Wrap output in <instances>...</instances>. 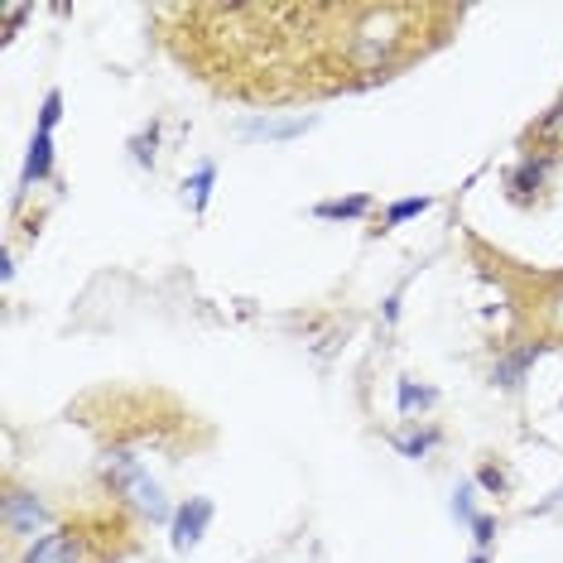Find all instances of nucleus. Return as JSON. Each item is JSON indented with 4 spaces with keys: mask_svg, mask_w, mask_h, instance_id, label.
Masks as SVG:
<instances>
[{
    "mask_svg": "<svg viewBox=\"0 0 563 563\" xmlns=\"http://www.w3.org/2000/svg\"><path fill=\"white\" fill-rule=\"evenodd\" d=\"M20 563H83V539L73 530H49L43 539H34Z\"/></svg>",
    "mask_w": 563,
    "mask_h": 563,
    "instance_id": "obj_2",
    "label": "nucleus"
},
{
    "mask_svg": "<svg viewBox=\"0 0 563 563\" xmlns=\"http://www.w3.org/2000/svg\"><path fill=\"white\" fill-rule=\"evenodd\" d=\"M313 126V116H295V121H275V116H255L246 121L241 135L246 140H295V135H303Z\"/></svg>",
    "mask_w": 563,
    "mask_h": 563,
    "instance_id": "obj_4",
    "label": "nucleus"
},
{
    "mask_svg": "<svg viewBox=\"0 0 563 563\" xmlns=\"http://www.w3.org/2000/svg\"><path fill=\"white\" fill-rule=\"evenodd\" d=\"M438 396L429 386H414V380H400V414H414V410H429Z\"/></svg>",
    "mask_w": 563,
    "mask_h": 563,
    "instance_id": "obj_12",
    "label": "nucleus"
},
{
    "mask_svg": "<svg viewBox=\"0 0 563 563\" xmlns=\"http://www.w3.org/2000/svg\"><path fill=\"white\" fill-rule=\"evenodd\" d=\"M434 202L429 198H400L396 208L386 212V227H400V222H410V217H420V212H429Z\"/></svg>",
    "mask_w": 563,
    "mask_h": 563,
    "instance_id": "obj_13",
    "label": "nucleus"
},
{
    "mask_svg": "<svg viewBox=\"0 0 563 563\" xmlns=\"http://www.w3.org/2000/svg\"><path fill=\"white\" fill-rule=\"evenodd\" d=\"M212 178H217V168H212V164H202L198 168V174L193 178H188V202H193V212H202V208H208V193H212Z\"/></svg>",
    "mask_w": 563,
    "mask_h": 563,
    "instance_id": "obj_11",
    "label": "nucleus"
},
{
    "mask_svg": "<svg viewBox=\"0 0 563 563\" xmlns=\"http://www.w3.org/2000/svg\"><path fill=\"white\" fill-rule=\"evenodd\" d=\"M453 515L458 521H477V511H472V487H458V497H453Z\"/></svg>",
    "mask_w": 563,
    "mask_h": 563,
    "instance_id": "obj_16",
    "label": "nucleus"
},
{
    "mask_svg": "<svg viewBox=\"0 0 563 563\" xmlns=\"http://www.w3.org/2000/svg\"><path fill=\"white\" fill-rule=\"evenodd\" d=\"M59 116H63V92H49V97H43V111H39V130H49V135H53V126H59Z\"/></svg>",
    "mask_w": 563,
    "mask_h": 563,
    "instance_id": "obj_15",
    "label": "nucleus"
},
{
    "mask_svg": "<svg viewBox=\"0 0 563 563\" xmlns=\"http://www.w3.org/2000/svg\"><path fill=\"white\" fill-rule=\"evenodd\" d=\"M396 443H400V453H404V458H424V453H429V448L438 443V434H434V429H424V434H404V438H396Z\"/></svg>",
    "mask_w": 563,
    "mask_h": 563,
    "instance_id": "obj_14",
    "label": "nucleus"
},
{
    "mask_svg": "<svg viewBox=\"0 0 563 563\" xmlns=\"http://www.w3.org/2000/svg\"><path fill=\"white\" fill-rule=\"evenodd\" d=\"M49 168H53V135L49 130H34L29 154H25V188H34L39 178H49Z\"/></svg>",
    "mask_w": 563,
    "mask_h": 563,
    "instance_id": "obj_7",
    "label": "nucleus"
},
{
    "mask_svg": "<svg viewBox=\"0 0 563 563\" xmlns=\"http://www.w3.org/2000/svg\"><path fill=\"white\" fill-rule=\"evenodd\" d=\"M535 356H539V342H525L521 352L501 356L497 371H491V380H497V386H505V390H511V386H521V376H525V371H530Z\"/></svg>",
    "mask_w": 563,
    "mask_h": 563,
    "instance_id": "obj_8",
    "label": "nucleus"
},
{
    "mask_svg": "<svg viewBox=\"0 0 563 563\" xmlns=\"http://www.w3.org/2000/svg\"><path fill=\"white\" fill-rule=\"evenodd\" d=\"M467 563H487V559H481V554H472V559H467Z\"/></svg>",
    "mask_w": 563,
    "mask_h": 563,
    "instance_id": "obj_20",
    "label": "nucleus"
},
{
    "mask_svg": "<svg viewBox=\"0 0 563 563\" xmlns=\"http://www.w3.org/2000/svg\"><path fill=\"white\" fill-rule=\"evenodd\" d=\"M43 521H49V511L34 497H25V491H10L5 497V530L10 535H34Z\"/></svg>",
    "mask_w": 563,
    "mask_h": 563,
    "instance_id": "obj_3",
    "label": "nucleus"
},
{
    "mask_svg": "<svg viewBox=\"0 0 563 563\" xmlns=\"http://www.w3.org/2000/svg\"><path fill=\"white\" fill-rule=\"evenodd\" d=\"M472 535H477V545H491V539H497V525H491L487 515H477V521H472Z\"/></svg>",
    "mask_w": 563,
    "mask_h": 563,
    "instance_id": "obj_19",
    "label": "nucleus"
},
{
    "mask_svg": "<svg viewBox=\"0 0 563 563\" xmlns=\"http://www.w3.org/2000/svg\"><path fill=\"white\" fill-rule=\"evenodd\" d=\"M477 481H481V487H487V491H505V472H501L497 463H487V467H481V472H477Z\"/></svg>",
    "mask_w": 563,
    "mask_h": 563,
    "instance_id": "obj_17",
    "label": "nucleus"
},
{
    "mask_svg": "<svg viewBox=\"0 0 563 563\" xmlns=\"http://www.w3.org/2000/svg\"><path fill=\"white\" fill-rule=\"evenodd\" d=\"M371 212V198L356 193V198H342V202H318V217L323 222H352V217H366Z\"/></svg>",
    "mask_w": 563,
    "mask_h": 563,
    "instance_id": "obj_10",
    "label": "nucleus"
},
{
    "mask_svg": "<svg viewBox=\"0 0 563 563\" xmlns=\"http://www.w3.org/2000/svg\"><path fill=\"white\" fill-rule=\"evenodd\" d=\"M530 145H549V150H563V101H559V107H549L545 116L535 121Z\"/></svg>",
    "mask_w": 563,
    "mask_h": 563,
    "instance_id": "obj_9",
    "label": "nucleus"
},
{
    "mask_svg": "<svg viewBox=\"0 0 563 563\" xmlns=\"http://www.w3.org/2000/svg\"><path fill=\"white\" fill-rule=\"evenodd\" d=\"M545 174H549V154H525L521 168L511 174V193L525 202L530 193H539V188H545Z\"/></svg>",
    "mask_w": 563,
    "mask_h": 563,
    "instance_id": "obj_6",
    "label": "nucleus"
},
{
    "mask_svg": "<svg viewBox=\"0 0 563 563\" xmlns=\"http://www.w3.org/2000/svg\"><path fill=\"white\" fill-rule=\"evenodd\" d=\"M126 497H130L135 505H140V511L150 515V521H168V501H164V491L154 487L150 477H145V467H140V472H135V477L126 481Z\"/></svg>",
    "mask_w": 563,
    "mask_h": 563,
    "instance_id": "obj_5",
    "label": "nucleus"
},
{
    "mask_svg": "<svg viewBox=\"0 0 563 563\" xmlns=\"http://www.w3.org/2000/svg\"><path fill=\"white\" fill-rule=\"evenodd\" d=\"M130 150H135V160H140V164H154V130L140 135V140H135Z\"/></svg>",
    "mask_w": 563,
    "mask_h": 563,
    "instance_id": "obj_18",
    "label": "nucleus"
},
{
    "mask_svg": "<svg viewBox=\"0 0 563 563\" xmlns=\"http://www.w3.org/2000/svg\"><path fill=\"white\" fill-rule=\"evenodd\" d=\"M208 525H212V501L208 497H193V501L178 505V515H174V549L178 554L198 549V539H202Z\"/></svg>",
    "mask_w": 563,
    "mask_h": 563,
    "instance_id": "obj_1",
    "label": "nucleus"
}]
</instances>
